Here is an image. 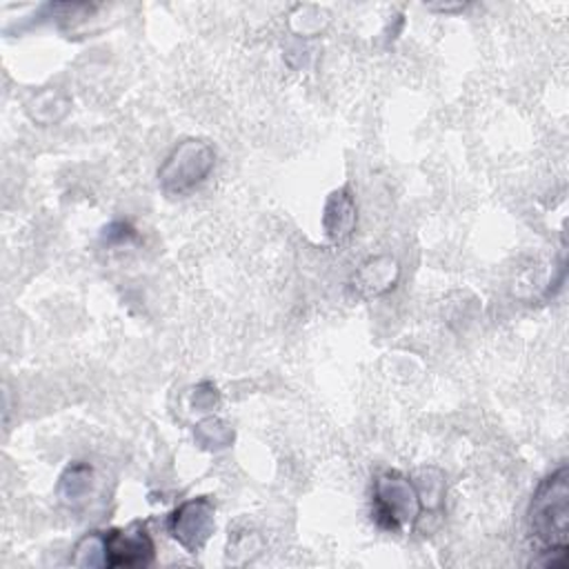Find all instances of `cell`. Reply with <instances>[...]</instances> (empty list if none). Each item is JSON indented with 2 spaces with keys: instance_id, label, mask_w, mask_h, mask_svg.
<instances>
[{
  "instance_id": "obj_6",
  "label": "cell",
  "mask_w": 569,
  "mask_h": 569,
  "mask_svg": "<svg viewBox=\"0 0 569 569\" xmlns=\"http://www.w3.org/2000/svg\"><path fill=\"white\" fill-rule=\"evenodd\" d=\"M400 278V264L391 256L367 258L353 273L351 287L360 298H376L396 287Z\"/></svg>"
},
{
  "instance_id": "obj_5",
  "label": "cell",
  "mask_w": 569,
  "mask_h": 569,
  "mask_svg": "<svg viewBox=\"0 0 569 569\" xmlns=\"http://www.w3.org/2000/svg\"><path fill=\"white\" fill-rule=\"evenodd\" d=\"M104 533V567L107 569H142L153 562L156 545L147 525L136 520L124 529H109Z\"/></svg>"
},
{
  "instance_id": "obj_10",
  "label": "cell",
  "mask_w": 569,
  "mask_h": 569,
  "mask_svg": "<svg viewBox=\"0 0 569 569\" xmlns=\"http://www.w3.org/2000/svg\"><path fill=\"white\" fill-rule=\"evenodd\" d=\"M196 438L202 442V447L207 449H220V447H227L229 440L233 438L231 429L220 422L218 418H207L202 422H198L196 427Z\"/></svg>"
},
{
  "instance_id": "obj_11",
  "label": "cell",
  "mask_w": 569,
  "mask_h": 569,
  "mask_svg": "<svg viewBox=\"0 0 569 569\" xmlns=\"http://www.w3.org/2000/svg\"><path fill=\"white\" fill-rule=\"evenodd\" d=\"M136 238V229L124 222V220H118V222H111L109 227H104V233H102V240L109 242V244H122V242H131Z\"/></svg>"
},
{
  "instance_id": "obj_2",
  "label": "cell",
  "mask_w": 569,
  "mask_h": 569,
  "mask_svg": "<svg viewBox=\"0 0 569 569\" xmlns=\"http://www.w3.org/2000/svg\"><path fill=\"white\" fill-rule=\"evenodd\" d=\"M422 505L416 482L400 471H385L373 480L371 518L385 531L407 533L420 520Z\"/></svg>"
},
{
  "instance_id": "obj_8",
  "label": "cell",
  "mask_w": 569,
  "mask_h": 569,
  "mask_svg": "<svg viewBox=\"0 0 569 569\" xmlns=\"http://www.w3.org/2000/svg\"><path fill=\"white\" fill-rule=\"evenodd\" d=\"M91 485H93V469H91V465L78 460V462H71V465L62 471L56 491H58V496H60L62 502H67V505L73 507V505L82 502V500L89 496Z\"/></svg>"
},
{
  "instance_id": "obj_9",
  "label": "cell",
  "mask_w": 569,
  "mask_h": 569,
  "mask_svg": "<svg viewBox=\"0 0 569 569\" xmlns=\"http://www.w3.org/2000/svg\"><path fill=\"white\" fill-rule=\"evenodd\" d=\"M71 565L76 567H104V533L91 531L80 538L71 553Z\"/></svg>"
},
{
  "instance_id": "obj_7",
  "label": "cell",
  "mask_w": 569,
  "mask_h": 569,
  "mask_svg": "<svg viewBox=\"0 0 569 569\" xmlns=\"http://www.w3.org/2000/svg\"><path fill=\"white\" fill-rule=\"evenodd\" d=\"M358 222V211H356V200L349 191V187H340L329 193L322 211V229L329 242L333 244H345Z\"/></svg>"
},
{
  "instance_id": "obj_4",
  "label": "cell",
  "mask_w": 569,
  "mask_h": 569,
  "mask_svg": "<svg viewBox=\"0 0 569 569\" xmlns=\"http://www.w3.org/2000/svg\"><path fill=\"white\" fill-rule=\"evenodd\" d=\"M216 529V507L209 496H198L180 502L169 516L173 540L189 553H198Z\"/></svg>"
},
{
  "instance_id": "obj_1",
  "label": "cell",
  "mask_w": 569,
  "mask_h": 569,
  "mask_svg": "<svg viewBox=\"0 0 569 569\" xmlns=\"http://www.w3.org/2000/svg\"><path fill=\"white\" fill-rule=\"evenodd\" d=\"M529 536L545 549L567 547L569 542V471L558 467L540 480L527 511Z\"/></svg>"
},
{
  "instance_id": "obj_3",
  "label": "cell",
  "mask_w": 569,
  "mask_h": 569,
  "mask_svg": "<svg viewBox=\"0 0 569 569\" xmlns=\"http://www.w3.org/2000/svg\"><path fill=\"white\" fill-rule=\"evenodd\" d=\"M216 164V151L204 140L178 142L158 169V184L167 196H187L200 187Z\"/></svg>"
}]
</instances>
